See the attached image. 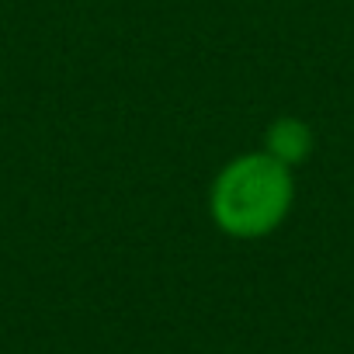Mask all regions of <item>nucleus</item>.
<instances>
[{
	"label": "nucleus",
	"instance_id": "nucleus-1",
	"mask_svg": "<svg viewBox=\"0 0 354 354\" xmlns=\"http://www.w3.org/2000/svg\"><path fill=\"white\" fill-rule=\"evenodd\" d=\"M295 177L292 167L271 153H240L233 156L212 181L209 216L233 240L271 236L292 212Z\"/></svg>",
	"mask_w": 354,
	"mask_h": 354
},
{
	"label": "nucleus",
	"instance_id": "nucleus-2",
	"mask_svg": "<svg viewBox=\"0 0 354 354\" xmlns=\"http://www.w3.org/2000/svg\"><path fill=\"white\" fill-rule=\"evenodd\" d=\"M313 146H316L313 125L295 115H281L264 129V153H271L274 160H281L292 170L313 156Z\"/></svg>",
	"mask_w": 354,
	"mask_h": 354
}]
</instances>
